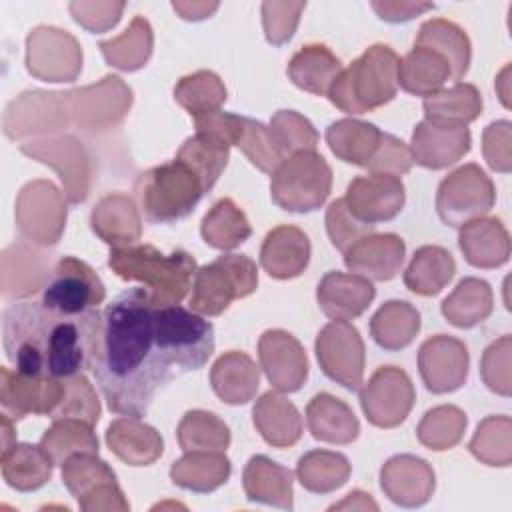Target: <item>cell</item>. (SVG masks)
I'll use <instances>...</instances> for the list:
<instances>
[{
  "instance_id": "60d3db41",
  "label": "cell",
  "mask_w": 512,
  "mask_h": 512,
  "mask_svg": "<svg viewBox=\"0 0 512 512\" xmlns=\"http://www.w3.org/2000/svg\"><path fill=\"white\" fill-rule=\"evenodd\" d=\"M492 308L494 298L490 284L474 276L462 278L440 306L442 316L456 328H472L482 324L492 314Z\"/></svg>"
},
{
  "instance_id": "ba28073f",
  "label": "cell",
  "mask_w": 512,
  "mask_h": 512,
  "mask_svg": "<svg viewBox=\"0 0 512 512\" xmlns=\"http://www.w3.org/2000/svg\"><path fill=\"white\" fill-rule=\"evenodd\" d=\"M258 286V268L244 254H222L196 270L190 310L200 316H220L234 300L250 296Z\"/></svg>"
},
{
  "instance_id": "e0dca14e",
  "label": "cell",
  "mask_w": 512,
  "mask_h": 512,
  "mask_svg": "<svg viewBox=\"0 0 512 512\" xmlns=\"http://www.w3.org/2000/svg\"><path fill=\"white\" fill-rule=\"evenodd\" d=\"M0 402L4 412L12 418H24L28 414L54 416L66 394V378L52 376H28L10 372L6 366L0 370Z\"/></svg>"
},
{
  "instance_id": "8d00e7d4",
  "label": "cell",
  "mask_w": 512,
  "mask_h": 512,
  "mask_svg": "<svg viewBox=\"0 0 512 512\" xmlns=\"http://www.w3.org/2000/svg\"><path fill=\"white\" fill-rule=\"evenodd\" d=\"M2 476L10 488L20 492L38 490L44 486L54 468V460L38 444H12L8 450H2Z\"/></svg>"
},
{
  "instance_id": "6125c7cd",
  "label": "cell",
  "mask_w": 512,
  "mask_h": 512,
  "mask_svg": "<svg viewBox=\"0 0 512 512\" xmlns=\"http://www.w3.org/2000/svg\"><path fill=\"white\" fill-rule=\"evenodd\" d=\"M372 8L376 10L380 20L398 24V22H408L426 10H432L434 4H430V2H372Z\"/></svg>"
},
{
  "instance_id": "30bf717a",
  "label": "cell",
  "mask_w": 512,
  "mask_h": 512,
  "mask_svg": "<svg viewBox=\"0 0 512 512\" xmlns=\"http://www.w3.org/2000/svg\"><path fill=\"white\" fill-rule=\"evenodd\" d=\"M496 202L490 176L478 164H464L450 172L436 192V212L446 226L460 228L486 216Z\"/></svg>"
},
{
  "instance_id": "f5cc1de1",
  "label": "cell",
  "mask_w": 512,
  "mask_h": 512,
  "mask_svg": "<svg viewBox=\"0 0 512 512\" xmlns=\"http://www.w3.org/2000/svg\"><path fill=\"white\" fill-rule=\"evenodd\" d=\"M510 428L512 424L508 416L484 418L468 444L470 452L488 466H508L512 458Z\"/></svg>"
},
{
  "instance_id": "f1b7e54d",
  "label": "cell",
  "mask_w": 512,
  "mask_h": 512,
  "mask_svg": "<svg viewBox=\"0 0 512 512\" xmlns=\"http://www.w3.org/2000/svg\"><path fill=\"white\" fill-rule=\"evenodd\" d=\"M106 444L130 466H148L160 458L164 450L158 430L134 416H122L110 422L106 430Z\"/></svg>"
},
{
  "instance_id": "7dc6e473",
  "label": "cell",
  "mask_w": 512,
  "mask_h": 512,
  "mask_svg": "<svg viewBox=\"0 0 512 512\" xmlns=\"http://www.w3.org/2000/svg\"><path fill=\"white\" fill-rule=\"evenodd\" d=\"M40 446L46 454L60 464L80 452L98 454V438L92 432V424L78 418H58L52 426L42 434Z\"/></svg>"
},
{
  "instance_id": "cb8c5ba5",
  "label": "cell",
  "mask_w": 512,
  "mask_h": 512,
  "mask_svg": "<svg viewBox=\"0 0 512 512\" xmlns=\"http://www.w3.org/2000/svg\"><path fill=\"white\" fill-rule=\"evenodd\" d=\"M470 144L472 136L468 126L446 128L422 120L412 132L410 152L416 164L430 170H442L464 158L470 152Z\"/></svg>"
},
{
  "instance_id": "4dcf8cb0",
  "label": "cell",
  "mask_w": 512,
  "mask_h": 512,
  "mask_svg": "<svg viewBox=\"0 0 512 512\" xmlns=\"http://www.w3.org/2000/svg\"><path fill=\"white\" fill-rule=\"evenodd\" d=\"M210 384L222 402L240 406L256 396L260 370L248 354L230 350L214 362L210 370Z\"/></svg>"
},
{
  "instance_id": "3957f363",
  "label": "cell",
  "mask_w": 512,
  "mask_h": 512,
  "mask_svg": "<svg viewBox=\"0 0 512 512\" xmlns=\"http://www.w3.org/2000/svg\"><path fill=\"white\" fill-rule=\"evenodd\" d=\"M108 266L122 280L144 282L156 308L180 304L198 270L194 256L186 250L162 254L152 244L110 248Z\"/></svg>"
},
{
  "instance_id": "be15d7a7",
  "label": "cell",
  "mask_w": 512,
  "mask_h": 512,
  "mask_svg": "<svg viewBox=\"0 0 512 512\" xmlns=\"http://www.w3.org/2000/svg\"><path fill=\"white\" fill-rule=\"evenodd\" d=\"M172 8L180 14L184 20H204L210 18V14L218 8V2L206 4V2H172Z\"/></svg>"
},
{
  "instance_id": "f907efd6",
  "label": "cell",
  "mask_w": 512,
  "mask_h": 512,
  "mask_svg": "<svg viewBox=\"0 0 512 512\" xmlns=\"http://www.w3.org/2000/svg\"><path fill=\"white\" fill-rule=\"evenodd\" d=\"M466 430V414L458 406H436L424 414L416 436L420 444L430 450H450L456 446Z\"/></svg>"
},
{
  "instance_id": "6da1fadb",
  "label": "cell",
  "mask_w": 512,
  "mask_h": 512,
  "mask_svg": "<svg viewBox=\"0 0 512 512\" xmlns=\"http://www.w3.org/2000/svg\"><path fill=\"white\" fill-rule=\"evenodd\" d=\"M154 308L148 288L136 286L102 312L90 370L108 408L120 416H146L156 390L176 378L154 342Z\"/></svg>"
},
{
  "instance_id": "d6a6232c",
  "label": "cell",
  "mask_w": 512,
  "mask_h": 512,
  "mask_svg": "<svg viewBox=\"0 0 512 512\" xmlns=\"http://www.w3.org/2000/svg\"><path fill=\"white\" fill-rule=\"evenodd\" d=\"M340 72V58L324 44L302 46L290 58L286 68V74L294 86L316 96H326Z\"/></svg>"
},
{
  "instance_id": "c3c4849f",
  "label": "cell",
  "mask_w": 512,
  "mask_h": 512,
  "mask_svg": "<svg viewBox=\"0 0 512 512\" xmlns=\"http://www.w3.org/2000/svg\"><path fill=\"white\" fill-rule=\"evenodd\" d=\"M174 100L192 116H206L218 112L226 102V88L218 74L210 70H198L182 76L174 86Z\"/></svg>"
},
{
  "instance_id": "e7e4bbea",
  "label": "cell",
  "mask_w": 512,
  "mask_h": 512,
  "mask_svg": "<svg viewBox=\"0 0 512 512\" xmlns=\"http://www.w3.org/2000/svg\"><path fill=\"white\" fill-rule=\"evenodd\" d=\"M342 508H360V510L372 508V510H378V504L370 498V494H364V492L356 490V492L346 494V500L330 506V510H342Z\"/></svg>"
},
{
  "instance_id": "74e56055",
  "label": "cell",
  "mask_w": 512,
  "mask_h": 512,
  "mask_svg": "<svg viewBox=\"0 0 512 512\" xmlns=\"http://www.w3.org/2000/svg\"><path fill=\"white\" fill-rule=\"evenodd\" d=\"M230 460L224 452L194 450L178 458L170 468V478L176 486L192 492H212L230 478Z\"/></svg>"
},
{
  "instance_id": "8fae6325",
  "label": "cell",
  "mask_w": 512,
  "mask_h": 512,
  "mask_svg": "<svg viewBox=\"0 0 512 512\" xmlns=\"http://www.w3.org/2000/svg\"><path fill=\"white\" fill-rule=\"evenodd\" d=\"M62 482L86 512L130 508L116 482L114 470L100 460L98 454L80 452L66 458L62 462Z\"/></svg>"
},
{
  "instance_id": "680465c9",
  "label": "cell",
  "mask_w": 512,
  "mask_h": 512,
  "mask_svg": "<svg viewBox=\"0 0 512 512\" xmlns=\"http://www.w3.org/2000/svg\"><path fill=\"white\" fill-rule=\"evenodd\" d=\"M412 164H414V158H412L410 146L400 138L388 132H382L380 144L374 156L370 158V162L366 164V170L370 174H390L400 178L402 174L410 172Z\"/></svg>"
},
{
  "instance_id": "83f0119b",
  "label": "cell",
  "mask_w": 512,
  "mask_h": 512,
  "mask_svg": "<svg viewBox=\"0 0 512 512\" xmlns=\"http://www.w3.org/2000/svg\"><path fill=\"white\" fill-rule=\"evenodd\" d=\"M252 422L260 436L274 448L294 446L304 430L298 408L278 392H264L254 408Z\"/></svg>"
},
{
  "instance_id": "ac0fdd59",
  "label": "cell",
  "mask_w": 512,
  "mask_h": 512,
  "mask_svg": "<svg viewBox=\"0 0 512 512\" xmlns=\"http://www.w3.org/2000/svg\"><path fill=\"white\" fill-rule=\"evenodd\" d=\"M468 364L470 356L464 342L446 334L428 338L418 350V370L432 394L458 390L468 378Z\"/></svg>"
},
{
  "instance_id": "484cf974",
  "label": "cell",
  "mask_w": 512,
  "mask_h": 512,
  "mask_svg": "<svg viewBox=\"0 0 512 512\" xmlns=\"http://www.w3.org/2000/svg\"><path fill=\"white\" fill-rule=\"evenodd\" d=\"M458 248L474 268H500L510 258V236L500 218L482 216L460 226Z\"/></svg>"
},
{
  "instance_id": "681fc988",
  "label": "cell",
  "mask_w": 512,
  "mask_h": 512,
  "mask_svg": "<svg viewBox=\"0 0 512 512\" xmlns=\"http://www.w3.org/2000/svg\"><path fill=\"white\" fill-rule=\"evenodd\" d=\"M176 436L184 452H224L230 444V428L206 410L186 412L176 428Z\"/></svg>"
},
{
  "instance_id": "d6986e66",
  "label": "cell",
  "mask_w": 512,
  "mask_h": 512,
  "mask_svg": "<svg viewBox=\"0 0 512 512\" xmlns=\"http://www.w3.org/2000/svg\"><path fill=\"white\" fill-rule=\"evenodd\" d=\"M406 190L400 178L390 174L356 176L344 194L348 210L368 224L396 218L404 206Z\"/></svg>"
},
{
  "instance_id": "277c9868",
  "label": "cell",
  "mask_w": 512,
  "mask_h": 512,
  "mask_svg": "<svg viewBox=\"0 0 512 512\" xmlns=\"http://www.w3.org/2000/svg\"><path fill=\"white\" fill-rule=\"evenodd\" d=\"M398 66L400 58L390 46L372 44L348 68H342L326 96L350 116L372 112L396 96Z\"/></svg>"
},
{
  "instance_id": "f6af8a7d",
  "label": "cell",
  "mask_w": 512,
  "mask_h": 512,
  "mask_svg": "<svg viewBox=\"0 0 512 512\" xmlns=\"http://www.w3.org/2000/svg\"><path fill=\"white\" fill-rule=\"evenodd\" d=\"M176 158L186 162L202 178L206 192H210L228 164L230 146L210 132H196L182 142Z\"/></svg>"
},
{
  "instance_id": "11a10c76",
  "label": "cell",
  "mask_w": 512,
  "mask_h": 512,
  "mask_svg": "<svg viewBox=\"0 0 512 512\" xmlns=\"http://www.w3.org/2000/svg\"><path fill=\"white\" fill-rule=\"evenodd\" d=\"M58 418H78L92 426L98 422L100 402L84 374L66 378V394L58 412L52 416V420H58Z\"/></svg>"
},
{
  "instance_id": "f35d334b",
  "label": "cell",
  "mask_w": 512,
  "mask_h": 512,
  "mask_svg": "<svg viewBox=\"0 0 512 512\" xmlns=\"http://www.w3.org/2000/svg\"><path fill=\"white\" fill-rule=\"evenodd\" d=\"M418 330L420 312L406 300H388L370 318V336L380 348L390 352L412 344Z\"/></svg>"
},
{
  "instance_id": "bcb514c9",
  "label": "cell",
  "mask_w": 512,
  "mask_h": 512,
  "mask_svg": "<svg viewBox=\"0 0 512 512\" xmlns=\"http://www.w3.org/2000/svg\"><path fill=\"white\" fill-rule=\"evenodd\" d=\"M98 48L110 66L126 72L138 70L152 54V28L146 18L134 16L120 36L100 42Z\"/></svg>"
},
{
  "instance_id": "7402d4cb",
  "label": "cell",
  "mask_w": 512,
  "mask_h": 512,
  "mask_svg": "<svg viewBox=\"0 0 512 512\" xmlns=\"http://www.w3.org/2000/svg\"><path fill=\"white\" fill-rule=\"evenodd\" d=\"M380 486L394 504L416 508L426 504L434 492V470L424 458L398 454L382 466Z\"/></svg>"
},
{
  "instance_id": "5b68a950",
  "label": "cell",
  "mask_w": 512,
  "mask_h": 512,
  "mask_svg": "<svg viewBox=\"0 0 512 512\" xmlns=\"http://www.w3.org/2000/svg\"><path fill=\"white\" fill-rule=\"evenodd\" d=\"M134 192L146 222L170 224L192 214L206 186L186 162L174 158L142 172Z\"/></svg>"
},
{
  "instance_id": "44dd1931",
  "label": "cell",
  "mask_w": 512,
  "mask_h": 512,
  "mask_svg": "<svg viewBox=\"0 0 512 512\" xmlns=\"http://www.w3.org/2000/svg\"><path fill=\"white\" fill-rule=\"evenodd\" d=\"M404 256L406 244L398 234L372 232L344 252V264L352 274L386 282L400 272Z\"/></svg>"
},
{
  "instance_id": "9f6ffc18",
  "label": "cell",
  "mask_w": 512,
  "mask_h": 512,
  "mask_svg": "<svg viewBox=\"0 0 512 512\" xmlns=\"http://www.w3.org/2000/svg\"><path fill=\"white\" fill-rule=\"evenodd\" d=\"M480 374L484 384L500 394L510 396L512 392V378H510V334H504L500 340L492 342L480 362Z\"/></svg>"
},
{
  "instance_id": "4fadbf2b",
  "label": "cell",
  "mask_w": 512,
  "mask_h": 512,
  "mask_svg": "<svg viewBox=\"0 0 512 512\" xmlns=\"http://www.w3.org/2000/svg\"><path fill=\"white\" fill-rule=\"evenodd\" d=\"M196 130L212 132L222 138L228 146H238L252 166L272 174L276 166L284 160L270 136V130L260 120L232 114V112H212L194 118Z\"/></svg>"
},
{
  "instance_id": "2e32d148",
  "label": "cell",
  "mask_w": 512,
  "mask_h": 512,
  "mask_svg": "<svg viewBox=\"0 0 512 512\" xmlns=\"http://www.w3.org/2000/svg\"><path fill=\"white\" fill-rule=\"evenodd\" d=\"M16 220L30 242L56 244L66 222V206L58 188L46 180L26 184L18 196Z\"/></svg>"
},
{
  "instance_id": "91938a15",
  "label": "cell",
  "mask_w": 512,
  "mask_h": 512,
  "mask_svg": "<svg viewBox=\"0 0 512 512\" xmlns=\"http://www.w3.org/2000/svg\"><path fill=\"white\" fill-rule=\"evenodd\" d=\"M510 128L508 120H496L486 126L482 134V152L488 166L496 172L508 174L512 168V152H510Z\"/></svg>"
},
{
  "instance_id": "ee69618b",
  "label": "cell",
  "mask_w": 512,
  "mask_h": 512,
  "mask_svg": "<svg viewBox=\"0 0 512 512\" xmlns=\"http://www.w3.org/2000/svg\"><path fill=\"white\" fill-rule=\"evenodd\" d=\"M350 462L344 454L332 450H310L300 456L296 476L300 484L314 494H328L346 484L350 476Z\"/></svg>"
},
{
  "instance_id": "4316f807",
  "label": "cell",
  "mask_w": 512,
  "mask_h": 512,
  "mask_svg": "<svg viewBox=\"0 0 512 512\" xmlns=\"http://www.w3.org/2000/svg\"><path fill=\"white\" fill-rule=\"evenodd\" d=\"M92 232L112 248L136 244L142 234V222L134 200L126 194L104 196L90 214Z\"/></svg>"
},
{
  "instance_id": "ab89813d",
  "label": "cell",
  "mask_w": 512,
  "mask_h": 512,
  "mask_svg": "<svg viewBox=\"0 0 512 512\" xmlns=\"http://www.w3.org/2000/svg\"><path fill=\"white\" fill-rule=\"evenodd\" d=\"M414 44L428 46V48L440 52L446 58V62L450 64L454 82H460L470 68V58H472L470 40L458 24H454L446 18L426 20L420 26Z\"/></svg>"
},
{
  "instance_id": "db71d44e",
  "label": "cell",
  "mask_w": 512,
  "mask_h": 512,
  "mask_svg": "<svg viewBox=\"0 0 512 512\" xmlns=\"http://www.w3.org/2000/svg\"><path fill=\"white\" fill-rule=\"evenodd\" d=\"M374 230H376L374 224L362 222L360 218H356L348 210L344 198L332 200L328 204V208H326V232H328V238H330L332 246L338 248L342 254L352 244H356L366 234H372Z\"/></svg>"
},
{
  "instance_id": "5bb4252c",
  "label": "cell",
  "mask_w": 512,
  "mask_h": 512,
  "mask_svg": "<svg viewBox=\"0 0 512 512\" xmlns=\"http://www.w3.org/2000/svg\"><path fill=\"white\" fill-rule=\"evenodd\" d=\"M26 70L44 82H74L82 70V48L66 30L38 26L26 38Z\"/></svg>"
},
{
  "instance_id": "f546056e",
  "label": "cell",
  "mask_w": 512,
  "mask_h": 512,
  "mask_svg": "<svg viewBox=\"0 0 512 512\" xmlns=\"http://www.w3.org/2000/svg\"><path fill=\"white\" fill-rule=\"evenodd\" d=\"M292 472L264 454L252 456L242 472L246 498L252 502L276 506L282 510L294 508Z\"/></svg>"
},
{
  "instance_id": "52a82bcc",
  "label": "cell",
  "mask_w": 512,
  "mask_h": 512,
  "mask_svg": "<svg viewBox=\"0 0 512 512\" xmlns=\"http://www.w3.org/2000/svg\"><path fill=\"white\" fill-rule=\"evenodd\" d=\"M332 188V170L328 162L314 150L296 152L284 158L270 174L272 202L296 214L318 210Z\"/></svg>"
},
{
  "instance_id": "7bdbcfd3",
  "label": "cell",
  "mask_w": 512,
  "mask_h": 512,
  "mask_svg": "<svg viewBox=\"0 0 512 512\" xmlns=\"http://www.w3.org/2000/svg\"><path fill=\"white\" fill-rule=\"evenodd\" d=\"M204 242L216 250H232L252 234L246 214L230 198H220L204 214L200 224Z\"/></svg>"
},
{
  "instance_id": "9c48e42d",
  "label": "cell",
  "mask_w": 512,
  "mask_h": 512,
  "mask_svg": "<svg viewBox=\"0 0 512 512\" xmlns=\"http://www.w3.org/2000/svg\"><path fill=\"white\" fill-rule=\"evenodd\" d=\"M106 298V286L84 260L60 258L42 286V306L64 316L96 310Z\"/></svg>"
},
{
  "instance_id": "e575fe53",
  "label": "cell",
  "mask_w": 512,
  "mask_h": 512,
  "mask_svg": "<svg viewBox=\"0 0 512 512\" xmlns=\"http://www.w3.org/2000/svg\"><path fill=\"white\" fill-rule=\"evenodd\" d=\"M424 120L446 126L460 128L474 122L482 112V94L474 84L454 82L450 88H442L432 96L424 98Z\"/></svg>"
},
{
  "instance_id": "ffe728a7",
  "label": "cell",
  "mask_w": 512,
  "mask_h": 512,
  "mask_svg": "<svg viewBox=\"0 0 512 512\" xmlns=\"http://www.w3.org/2000/svg\"><path fill=\"white\" fill-rule=\"evenodd\" d=\"M260 368L278 392H296L308 378L302 344L286 330H266L258 340Z\"/></svg>"
},
{
  "instance_id": "d590c367",
  "label": "cell",
  "mask_w": 512,
  "mask_h": 512,
  "mask_svg": "<svg viewBox=\"0 0 512 512\" xmlns=\"http://www.w3.org/2000/svg\"><path fill=\"white\" fill-rule=\"evenodd\" d=\"M326 144L336 158L342 162L366 168L370 158L374 156L382 130L376 124L356 120V118H342L332 122L326 128Z\"/></svg>"
},
{
  "instance_id": "9a60e30c",
  "label": "cell",
  "mask_w": 512,
  "mask_h": 512,
  "mask_svg": "<svg viewBox=\"0 0 512 512\" xmlns=\"http://www.w3.org/2000/svg\"><path fill=\"white\" fill-rule=\"evenodd\" d=\"M416 400L410 376L398 366H380L360 386V406L366 420L378 428H394L406 420Z\"/></svg>"
},
{
  "instance_id": "8992f818",
  "label": "cell",
  "mask_w": 512,
  "mask_h": 512,
  "mask_svg": "<svg viewBox=\"0 0 512 512\" xmlns=\"http://www.w3.org/2000/svg\"><path fill=\"white\" fill-rule=\"evenodd\" d=\"M154 342L176 376L200 370L216 348L214 326L180 304L154 308Z\"/></svg>"
},
{
  "instance_id": "94428289",
  "label": "cell",
  "mask_w": 512,
  "mask_h": 512,
  "mask_svg": "<svg viewBox=\"0 0 512 512\" xmlns=\"http://www.w3.org/2000/svg\"><path fill=\"white\" fill-rule=\"evenodd\" d=\"M104 6L106 2H72L70 12L74 20L90 32H104L120 20V16H102L100 10H104Z\"/></svg>"
},
{
  "instance_id": "836d02e7",
  "label": "cell",
  "mask_w": 512,
  "mask_h": 512,
  "mask_svg": "<svg viewBox=\"0 0 512 512\" xmlns=\"http://www.w3.org/2000/svg\"><path fill=\"white\" fill-rule=\"evenodd\" d=\"M448 80H452L450 64L440 52L428 46L414 44L412 50L400 60L398 86L408 94L428 98L442 90Z\"/></svg>"
},
{
  "instance_id": "1f68e13d",
  "label": "cell",
  "mask_w": 512,
  "mask_h": 512,
  "mask_svg": "<svg viewBox=\"0 0 512 512\" xmlns=\"http://www.w3.org/2000/svg\"><path fill=\"white\" fill-rule=\"evenodd\" d=\"M306 422L310 434L328 444H350L360 434V424L352 408L328 392H320L308 402Z\"/></svg>"
},
{
  "instance_id": "7a4b0ae2",
  "label": "cell",
  "mask_w": 512,
  "mask_h": 512,
  "mask_svg": "<svg viewBox=\"0 0 512 512\" xmlns=\"http://www.w3.org/2000/svg\"><path fill=\"white\" fill-rule=\"evenodd\" d=\"M102 312H50L42 302H14L2 312V344L20 374L68 378L90 370Z\"/></svg>"
},
{
  "instance_id": "816d5d0a",
  "label": "cell",
  "mask_w": 512,
  "mask_h": 512,
  "mask_svg": "<svg viewBox=\"0 0 512 512\" xmlns=\"http://www.w3.org/2000/svg\"><path fill=\"white\" fill-rule=\"evenodd\" d=\"M270 136L282 158H288L296 152H314L320 136L314 124L298 114L296 110H278L268 124Z\"/></svg>"
},
{
  "instance_id": "7c38bea8",
  "label": "cell",
  "mask_w": 512,
  "mask_h": 512,
  "mask_svg": "<svg viewBox=\"0 0 512 512\" xmlns=\"http://www.w3.org/2000/svg\"><path fill=\"white\" fill-rule=\"evenodd\" d=\"M320 370L350 392L360 390L364 376V342L348 320L328 322L314 342Z\"/></svg>"
},
{
  "instance_id": "d4e9b609",
  "label": "cell",
  "mask_w": 512,
  "mask_h": 512,
  "mask_svg": "<svg viewBox=\"0 0 512 512\" xmlns=\"http://www.w3.org/2000/svg\"><path fill=\"white\" fill-rule=\"evenodd\" d=\"M312 246L304 230L282 224L272 228L260 248V266L276 280L300 276L310 262Z\"/></svg>"
},
{
  "instance_id": "603a6c76",
  "label": "cell",
  "mask_w": 512,
  "mask_h": 512,
  "mask_svg": "<svg viewBox=\"0 0 512 512\" xmlns=\"http://www.w3.org/2000/svg\"><path fill=\"white\" fill-rule=\"evenodd\" d=\"M376 296L372 280L338 270L326 272L316 288L320 310L332 320H352L366 312Z\"/></svg>"
},
{
  "instance_id": "b9f144b4",
  "label": "cell",
  "mask_w": 512,
  "mask_h": 512,
  "mask_svg": "<svg viewBox=\"0 0 512 512\" xmlns=\"http://www.w3.org/2000/svg\"><path fill=\"white\" fill-rule=\"evenodd\" d=\"M454 272L456 262L452 254L442 246L426 244L414 252L404 270V284L414 294L434 296L452 280Z\"/></svg>"
},
{
  "instance_id": "6f0895ef",
  "label": "cell",
  "mask_w": 512,
  "mask_h": 512,
  "mask_svg": "<svg viewBox=\"0 0 512 512\" xmlns=\"http://www.w3.org/2000/svg\"><path fill=\"white\" fill-rule=\"evenodd\" d=\"M306 2H264L262 4V24L266 40L274 46L286 44L298 26L300 12Z\"/></svg>"
}]
</instances>
